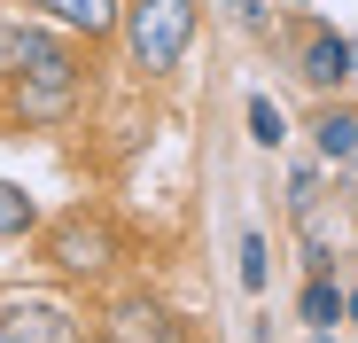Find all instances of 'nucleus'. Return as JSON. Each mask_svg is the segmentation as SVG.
Masks as SVG:
<instances>
[{
    "mask_svg": "<svg viewBox=\"0 0 358 343\" xmlns=\"http://www.w3.org/2000/svg\"><path fill=\"white\" fill-rule=\"evenodd\" d=\"M117 24H125V47L141 71H171L195 39V0H125Z\"/></svg>",
    "mask_w": 358,
    "mask_h": 343,
    "instance_id": "f257e3e1",
    "label": "nucleus"
},
{
    "mask_svg": "<svg viewBox=\"0 0 358 343\" xmlns=\"http://www.w3.org/2000/svg\"><path fill=\"white\" fill-rule=\"evenodd\" d=\"M16 109H24V125H55V118H71V102H78V63H71V47H47L31 71H16Z\"/></svg>",
    "mask_w": 358,
    "mask_h": 343,
    "instance_id": "f03ea898",
    "label": "nucleus"
},
{
    "mask_svg": "<svg viewBox=\"0 0 358 343\" xmlns=\"http://www.w3.org/2000/svg\"><path fill=\"white\" fill-rule=\"evenodd\" d=\"M0 343H78V320L47 297H24V304L0 312Z\"/></svg>",
    "mask_w": 358,
    "mask_h": 343,
    "instance_id": "7ed1b4c3",
    "label": "nucleus"
},
{
    "mask_svg": "<svg viewBox=\"0 0 358 343\" xmlns=\"http://www.w3.org/2000/svg\"><path fill=\"white\" fill-rule=\"evenodd\" d=\"M101 335H109V343H179V320H171L156 297H125V304L101 320Z\"/></svg>",
    "mask_w": 358,
    "mask_h": 343,
    "instance_id": "20e7f679",
    "label": "nucleus"
},
{
    "mask_svg": "<svg viewBox=\"0 0 358 343\" xmlns=\"http://www.w3.org/2000/svg\"><path fill=\"white\" fill-rule=\"evenodd\" d=\"M47 250H55L63 273H94V265H109V226H101V218H63Z\"/></svg>",
    "mask_w": 358,
    "mask_h": 343,
    "instance_id": "39448f33",
    "label": "nucleus"
},
{
    "mask_svg": "<svg viewBox=\"0 0 358 343\" xmlns=\"http://www.w3.org/2000/svg\"><path fill=\"white\" fill-rule=\"evenodd\" d=\"M350 71H358V47H350V39H335V31H312V39H304V63H296L304 86H343Z\"/></svg>",
    "mask_w": 358,
    "mask_h": 343,
    "instance_id": "423d86ee",
    "label": "nucleus"
},
{
    "mask_svg": "<svg viewBox=\"0 0 358 343\" xmlns=\"http://www.w3.org/2000/svg\"><path fill=\"white\" fill-rule=\"evenodd\" d=\"M55 39L39 31V24H0V78H16V71H31L39 55H47Z\"/></svg>",
    "mask_w": 358,
    "mask_h": 343,
    "instance_id": "0eeeda50",
    "label": "nucleus"
},
{
    "mask_svg": "<svg viewBox=\"0 0 358 343\" xmlns=\"http://www.w3.org/2000/svg\"><path fill=\"white\" fill-rule=\"evenodd\" d=\"M31 8H55L71 31H86V39H101V31L117 24V0H31Z\"/></svg>",
    "mask_w": 358,
    "mask_h": 343,
    "instance_id": "6e6552de",
    "label": "nucleus"
},
{
    "mask_svg": "<svg viewBox=\"0 0 358 343\" xmlns=\"http://www.w3.org/2000/svg\"><path fill=\"white\" fill-rule=\"evenodd\" d=\"M250 141H257V148H280V141H288V118H280L273 94H250Z\"/></svg>",
    "mask_w": 358,
    "mask_h": 343,
    "instance_id": "1a4fd4ad",
    "label": "nucleus"
},
{
    "mask_svg": "<svg viewBox=\"0 0 358 343\" xmlns=\"http://www.w3.org/2000/svg\"><path fill=\"white\" fill-rule=\"evenodd\" d=\"M304 320H312V328H335V320H343V289H335L327 273L304 281Z\"/></svg>",
    "mask_w": 358,
    "mask_h": 343,
    "instance_id": "9d476101",
    "label": "nucleus"
},
{
    "mask_svg": "<svg viewBox=\"0 0 358 343\" xmlns=\"http://www.w3.org/2000/svg\"><path fill=\"white\" fill-rule=\"evenodd\" d=\"M320 156L327 164H350L358 156V118H335V109H327V118H320Z\"/></svg>",
    "mask_w": 358,
    "mask_h": 343,
    "instance_id": "9b49d317",
    "label": "nucleus"
},
{
    "mask_svg": "<svg viewBox=\"0 0 358 343\" xmlns=\"http://www.w3.org/2000/svg\"><path fill=\"white\" fill-rule=\"evenodd\" d=\"M31 226H39V203L16 180H0V234H31Z\"/></svg>",
    "mask_w": 358,
    "mask_h": 343,
    "instance_id": "f8f14e48",
    "label": "nucleus"
},
{
    "mask_svg": "<svg viewBox=\"0 0 358 343\" xmlns=\"http://www.w3.org/2000/svg\"><path fill=\"white\" fill-rule=\"evenodd\" d=\"M242 289H265V234H242Z\"/></svg>",
    "mask_w": 358,
    "mask_h": 343,
    "instance_id": "ddd939ff",
    "label": "nucleus"
},
{
    "mask_svg": "<svg viewBox=\"0 0 358 343\" xmlns=\"http://www.w3.org/2000/svg\"><path fill=\"white\" fill-rule=\"evenodd\" d=\"M234 16H242L250 31H265V8H257V0H234Z\"/></svg>",
    "mask_w": 358,
    "mask_h": 343,
    "instance_id": "4468645a",
    "label": "nucleus"
},
{
    "mask_svg": "<svg viewBox=\"0 0 358 343\" xmlns=\"http://www.w3.org/2000/svg\"><path fill=\"white\" fill-rule=\"evenodd\" d=\"M343 312H350V320H358V289H350V297H343Z\"/></svg>",
    "mask_w": 358,
    "mask_h": 343,
    "instance_id": "2eb2a0df",
    "label": "nucleus"
},
{
    "mask_svg": "<svg viewBox=\"0 0 358 343\" xmlns=\"http://www.w3.org/2000/svg\"><path fill=\"white\" fill-rule=\"evenodd\" d=\"M312 343H335V335H327V328H312Z\"/></svg>",
    "mask_w": 358,
    "mask_h": 343,
    "instance_id": "dca6fc26",
    "label": "nucleus"
}]
</instances>
